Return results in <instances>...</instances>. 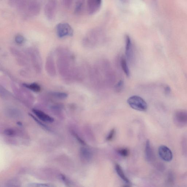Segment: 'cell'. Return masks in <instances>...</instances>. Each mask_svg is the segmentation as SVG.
I'll return each mask as SVG.
<instances>
[{
    "label": "cell",
    "instance_id": "15",
    "mask_svg": "<svg viewBox=\"0 0 187 187\" xmlns=\"http://www.w3.org/2000/svg\"><path fill=\"white\" fill-rule=\"evenodd\" d=\"M124 82L121 80L116 85L115 87V90L117 93H120L122 91L124 88Z\"/></svg>",
    "mask_w": 187,
    "mask_h": 187
},
{
    "label": "cell",
    "instance_id": "14",
    "mask_svg": "<svg viewBox=\"0 0 187 187\" xmlns=\"http://www.w3.org/2000/svg\"><path fill=\"white\" fill-rule=\"evenodd\" d=\"M28 186L29 187H53V185L48 184L38 183H32L28 184Z\"/></svg>",
    "mask_w": 187,
    "mask_h": 187
},
{
    "label": "cell",
    "instance_id": "22",
    "mask_svg": "<svg viewBox=\"0 0 187 187\" xmlns=\"http://www.w3.org/2000/svg\"><path fill=\"white\" fill-rule=\"evenodd\" d=\"M29 115H30V116H31L32 117V118H33L34 120L36 122H37L38 123V124L39 125H40L41 126H42V127H43L46 128V129H49L48 127H47V126H46L45 125L43 124L42 123H41V122L40 121H39L38 119L36 118V117H35L33 115H32L31 114H29Z\"/></svg>",
    "mask_w": 187,
    "mask_h": 187
},
{
    "label": "cell",
    "instance_id": "1",
    "mask_svg": "<svg viewBox=\"0 0 187 187\" xmlns=\"http://www.w3.org/2000/svg\"><path fill=\"white\" fill-rule=\"evenodd\" d=\"M127 103L133 109L141 112L147 110V104L144 100L137 95H134L128 99Z\"/></svg>",
    "mask_w": 187,
    "mask_h": 187
},
{
    "label": "cell",
    "instance_id": "25",
    "mask_svg": "<svg viewBox=\"0 0 187 187\" xmlns=\"http://www.w3.org/2000/svg\"><path fill=\"white\" fill-rule=\"evenodd\" d=\"M75 135L76 137V138L77 139V140L78 141H79V142L80 143H81V144L83 145L85 144V143L84 141L83 140L81 139H80L79 138V137L77 135H76V134H75Z\"/></svg>",
    "mask_w": 187,
    "mask_h": 187
},
{
    "label": "cell",
    "instance_id": "2",
    "mask_svg": "<svg viewBox=\"0 0 187 187\" xmlns=\"http://www.w3.org/2000/svg\"><path fill=\"white\" fill-rule=\"evenodd\" d=\"M173 121L177 127L182 128L187 126V110H179L174 114Z\"/></svg>",
    "mask_w": 187,
    "mask_h": 187
},
{
    "label": "cell",
    "instance_id": "24",
    "mask_svg": "<svg viewBox=\"0 0 187 187\" xmlns=\"http://www.w3.org/2000/svg\"><path fill=\"white\" fill-rule=\"evenodd\" d=\"M63 3L65 7L69 8L71 6L72 0H62Z\"/></svg>",
    "mask_w": 187,
    "mask_h": 187
},
{
    "label": "cell",
    "instance_id": "27",
    "mask_svg": "<svg viewBox=\"0 0 187 187\" xmlns=\"http://www.w3.org/2000/svg\"><path fill=\"white\" fill-rule=\"evenodd\" d=\"M122 1H123L124 2H125L126 1H127V0H122Z\"/></svg>",
    "mask_w": 187,
    "mask_h": 187
},
{
    "label": "cell",
    "instance_id": "21",
    "mask_svg": "<svg viewBox=\"0 0 187 187\" xmlns=\"http://www.w3.org/2000/svg\"><path fill=\"white\" fill-rule=\"evenodd\" d=\"M82 7V3L81 1L78 2L76 6L75 12L78 13L80 12L81 10Z\"/></svg>",
    "mask_w": 187,
    "mask_h": 187
},
{
    "label": "cell",
    "instance_id": "8",
    "mask_svg": "<svg viewBox=\"0 0 187 187\" xmlns=\"http://www.w3.org/2000/svg\"><path fill=\"white\" fill-rule=\"evenodd\" d=\"M145 155L147 160L148 161H152L154 159V154L149 140H147L146 142L145 148Z\"/></svg>",
    "mask_w": 187,
    "mask_h": 187
},
{
    "label": "cell",
    "instance_id": "18",
    "mask_svg": "<svg viewBox=\"0 0 187 187\" xmlns=\"http://www.w3.org/2000/svg\"><path fill=\"white\" fill-rule=\"evenodd\" d=\"M53 96L60 99H64L67 97L66 93H64L55 92L53 93Z\"/></svg>",
    "mask_w": 187,
    "mask_h": 187
},
{
    "label": "cell",
    "instance_id": "6",
    "mask_svg": "<svg viewBox=\"0 0 187 187\" xmlns=\"http://www.w3.org/2000/svg\"><path fill=\"white\" fill-rule=\"evenodd\" d=\"M102 0H88V6L89 13L93 14L97 12L101 4Z\"/></svg>",
    "mask_w": 187,
    "mask_h": 187
},
{
    "label": "cell",
    "instance_id": "3",
    "mask_svg": "<svg viewBox=\"0 0 187 187\" xmlns=\"http://www.w3.org/2000/svg\"><path fill=\"white\" fill-rule=\"evenodd\" d=\"M57 7V0H48L45 7V13L48 19L52 20L55 18Z\"/></svg>",
    "mask_w": 187,
    "mask_h": 187
},
{
    "label": "cell",
    "instance_id": "4",
    "mask_svg": "<svg viewBox=\"0 0 187 187\" xmlns=\"http://www.w3.org/2000/svg\"><path fill=\"white\" fill-rule=\"evenodd\" d=\"M56 31L58 36L60 38L73 36V28L69 24L61 23L56 26Z\"/></svg>",
    "mask_w": 187,
    "mask_h": 187
},
{
    "label": "cell",
    "instance_id": "26",
    "mask_svg": "<svg viewBox=\"0 0 187 187\" xmlns=\"http://www.w3.org/2000/svg\"><path fill=\"white\" fill-rule=\"evenodd\" d=\"M165 92L168 93L170 92V89L169 87H166L165 88Z\"/></svg>",
    "mask_w": 187,
    "mask_h": 187
},
{
    "label": "cell",
    "instance_id": "20",
    "mask_svg": "<svg viewBox=\"0 0 187 187\" xmlns=\"http://www.w3.org/2000/svg\"><path fill=\"white\" fill-rule=\"evenodd\" d=\"M115 134V130L114 129H112L110 132L109 134H108L107 138H106V140L107 141H110L112 140L114 137Z\"/></svg>",
    "mask_w": 187,
    "mask_h": 187
},
{
    "label": "cell",
    "instance_id": "19",
    "mask_svg": "<svg viewBox=\"0 0 187 187\" xmlns=\"http://www.w3.org/2000/svg\"><path fill=\"white\" fill-rule=\"evenodd\" d=\"M25 39L21 35H18L15 38V41L18 44H21L24 42Z\"/></svg>",
    "mask_w": 187,
    "mask_h": 187
},
{
    "label": "cell",
    "instance_id": "13",
    "mask_svg": "<svg viewBox=\"0 0 187 187\" xmlns=\"http://www.w3.org/2000/svg\"><path fill=\"white\" fill-rule=\"evenodd\" d=\"M26 88H29L30 90L34 91L35 92H38L41 90V87L38 84L36 83H32L30 84H24Z\"/></svg>",
    "mask_w": 187,
    "mask_h": 187
},
{
    "label": "cell",
    "instance_id": "23",
    "mask_svg": "<svg viewBox=\"0 0 187 187\" xmlns=\"http://www.w3.org/2000/svg\"><path fill=\"white\" fill-rule=\"evenodd\" d=\"M4 133L8 136H13L15 134V132L12 129H7L4 131Z\"/></svg>",
    "mask_w": 187,
    "mask_h": 187
},
{
    "label": "cell",
    "instance_id": "7",
    "mask_svg": "<svg viewBox=\"0 0 187 187\" xmlns=\"http://www.w3.org/2000/svg\"><path fill=\"white\" fill-rule=\"evenodd\" d=\"M33 112L40 120L43 121L52 123L54 120V119L52 117L41 110L34 109L33 110Z\"/></svg>",
    "mask_w": 187,
    "mask_h": 187
},
{
    "label": "cell",
    "instance_id": "5",
    "mask_svg": "<svg viewBox=\"0 0 187 187\" xmlns=\"http://www.w3.org/2000/svg\"><path fill=\"white\" fill-rule=\"evenodd\" d=\"M158 154L160 158L165 162H169L173 159L172 152L166 145H160L159 148Z\"/></svg>",
    "mask_w": 187,
    "mask_h": 187
},
{
    "label": "cell",
    "instance_id": "16",
    "mask_svg": "<svg viewBox=\"0 0 187 187\" xmlns=\"http://www.w3.org/2000/svg\"><path fill=\"white\" fill-rule=\"evenodd\" d=\"M175 181V177L174 174L172 173H169L167 178V184H172Z\"/></svg>",
    "mask_w": 187,
    "mask_h": 187
},
{
    "label": "cell",
    "instance_id": "9",
    "mask_svg": "<svg viewBox=\"0 0 187 187\" xmlns=\"http://www.w3.org/2000/svg\"><path fill=\"white\" fill-rule=\"evenodd\" d=\"M125 53L128 59L131 57L132 55V45L131 39L129 36L127 35L125 38Z\"/></svg>",
    "mask_w": 187,
    "mask_h": 187
},
{
    "label": "cell",
    "instance_id": "12",
    "mask_svg": "<svg viewBox=\"0 0 187 187\" xmlns=\"http://www.w3.org/2000/svg\"><path fill=\"white\" fill-rule=\"evenodd\" d=\"M121 64L124 73L127 75V77H129L130 75V72L128 68L127 60H126L125 58L123 56L122 57L121 60Z\"/></svg>",
    "mask_w": 187,
    "mask_h": 187
},
{
    "label": "cell",
    "instance_id": "10",
    "mask_svg": "<svg viewBox=\"0 0 187 187\" xmlns=\"http://www.w3.org/2000/svg\"><path fill=\"white\" fill-rule=\"evenodd\" d=\"M115 169H116L117 174L119 175V177H120L124 182L126 183V184H130V182L129 180L128 179L127 177H126L120 165L118 164H116V165H115Z\"/></svg>",
    "mask_w": 187,
    "mask_h": 187
},
{
    "label": "cell",
    "instance_id": "17",
    "mask_svg": "<svg viewBox=\"0 0 187 187\" xmlns=\"http://www.w3.org/2000/svg\"><path fill=\"white\" fill-rule=\"evenodd\" d=\"M119 155L123 157H127L129 154V150L127 149H119L118 151Z\"/></svg>",
    "mask_w": 187,
    "mask_h": 187
},
{
    "label": "cell",
    "instance_id": "11",
    "mask_svg": "<svg viewBox=\"0 0 187 187\" xmlns=\"http://www.w3.org/2000/svg\"><path fill=\"white\" fill-rule=\"evenodd\" d=\"M80 154L81 158L84 160H90L92 156L91 152L86 147H82L80 150Z\"/></svg>",
    "mask_w": 187,
    "mask_h": 187
}]
</instances>
